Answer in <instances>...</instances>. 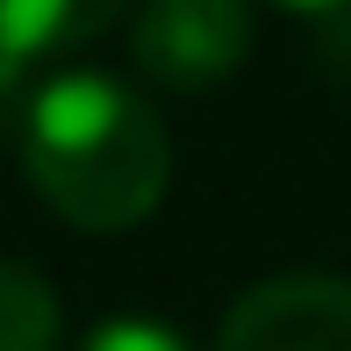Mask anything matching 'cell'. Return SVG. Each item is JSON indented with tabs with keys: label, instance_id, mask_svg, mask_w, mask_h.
I'll use <instances>...</instances> for the list:
<instances>
[{
	"label": "cell",
	"instance_id": "cell-1",
	"mask_svg": "<svg viewBox=\"0 0 351 351\" xmlns=\"http://www.w3.org/2000/svg\"><path fill=\"white\" fill-rule=\"evenodd\" d=\"M22 172L58 222L86 237L136 230L172 186L158 108L108 72H65L22 108Z\"/></svg>",
	"mask_w": 351,
	"mask_h": 351
},
{
	"label": "cell",
	"instance_id": "cell-2",
	"mask_svg": "<svg viewBox=\"0 0 351 351\" xmlns=\"http://www.w3.org/2000/svg\"><path fill=\"white\" fill-rule=\"evenodd\" d=\"M130 58L143 79L172 93H208L251 58V8L244 0H143Z\"/></svg>",
	"mask_w": 351,
	"mask_h": 351
},
{
	"label": "cell",
	"instance_id": "cell-3",
	"mask_svg": "<svg viewBox=\"0 0 351 351\" xmlns=\"http://www.w3.org/2000/svg\"><path fill=\"white\" fill-rule=\"evenodd\" d=\"M215 351H351V280L280 273L222 308Z\"/></svg>",
	"mask_w": 351,
	"mask_h": 351
},
{
	"label": "cell",
	"instance_id": "cell-4",
	"mask_svg": "<svg viewBox=\"0 0 351 351\" xmlns=\"http://www.w3.org/2000/svg\"><path fill=\"white\" fill-rule=\"evenodd\" d=\"M130 0H0V58L29 65L51 51H79L93 43Z\"/></svg>",
	"mask_w": 351,
	"mask_h": 351
},
{
	"label": "cell",
	"instance_id": "cell-5",
	"mask_svg": "<svg viewBox=\"0 0 351 351\" xmlns=\"http://www.w3.org/2000/svg\"><path fill=\"white\" fill-rule=\"evenodd\" d=\"M0 351H58V294L22 258H0Z\"/></svg>",
	"mask_w": 351,
	"mask_h": 351
},
{
	"label": "cell",
	"instance_id": "cell-6",
	"mask_svg": "<svg viewBox=\"0 0 351 351\" xmlns=\"http://www.w3.org/2000/svg\"><path fill=\"white\" fill-rule=\"evenodd\" d=\"M79 351H194L172 323H158V315H108V323L86 330V344Z\"/></svg>",
	"mask_w": 351,
	"mask_h": 351
},
{
	"label": "cell",
	"instance_id": "cell-7",
	"mask_svg": "<svg viewBox=\"0 0 351 351\" xmlns=\"http://www.w3.org/2000/svg\"><path fill=\"white\" fill-rule=\"evenodd\" d=\"M14 108H22V65H14V58H0V130L14 122Z\"/></svg>",
	"mask_w": 351,
	"mask_h": 351
},
{
	"label": "cell",
	"instance_id": "cell-8",
	"mask_svg": "<svg viewBox=\"0 0 351 351\" xmlns=\"http://www.w3.org/2000/svg\"><path fill=\"white\" fill-rule=\"evenodd\" d=\"M280 8H301V14H337V22H344V14H351V0H280Z\"/></svg>",
	"mask_w": 351,
	"mask_h": 351
}]
</instances>
